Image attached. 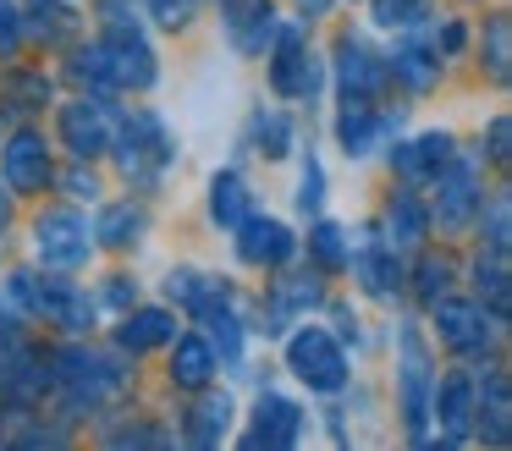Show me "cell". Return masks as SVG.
I'll return each instance as SVG.
<instances>
[{"mask_svg":"<svg viewBox=\"0 0 512 451\" xmlns=\"http://www.w3.org/2000/svg\"><path fill=\"white\" fill-rule=\"evenodd\" d=\"M171 336H177V319H171L166 308H138V314H127V319H122V330H116V341H122L127 352L166 347Z\"/></svg>","mask_w":512,"mask_h":451,"instance_id":"cell-22","label":"cell"},{"mask_svg":"<svg viewBox=\"0 0 512 451\" xmlns=\"http://www.w3.org/2000/svg\"><path fill=\"white\" fill-rule=\"evenodd\" d=\"M424 6L430 0H375V22L380 28H413L424 17Z\"/></svg>","mask_w":512,"mask_h":451,"instance_id":"cell-39","label":"cell"},{"mask_svg":"<svg viewBox=\"0 0 512 451\" xmlns=\"http://www.w3.org/2000/svg\"><path fill=\"white\" fill-rule=\"evenodd\" d=\"M23 44V11L17 0H0V55H12Z\"/></svg>","mask_w":512,"mask_h":451,"instance_id":"cell-44","label":"cell"},{"mask_svg":"<svg viewBox=\"0 0 512 451\" xmlns=\"http://www.w3.org/2000/svg\"><path fill=\"white\" fill-rule=\"evenodd\" d=\"M221 17H226V33L243 55H265L270 39H276V11L270 0H221Z\"/></svg>","mask_w":512,"mask_h":451,"instance_id":"cell-14","label":"cell"},{"mask_svg":"<svg viewBox=\"0 0 512 451\" xmlns=\"http://www.w3.org/2000/svg\"><path fill=\"white\" fill-rule=\"evenodd\" d=\"M6 94H12V110H45L50 83H45V72H17V77H6Z\"/></svg>","mask_w":512,"mask_h":451,"instance_id":"cell-36","label":"cell"},{"mask_svg":"<svg viewBox=\"0 0 512 451\" xmlns=\"http://www.w3.org/2000/svg\"><path fill=\"white\" fill-rule=\"evenodd\" d=\"M61 138H67V149L89 165L94 154H105V143H111V110H105L100 99H78V105H67L61 110Z\"/></svg>","mask_w":512,"mask_h":451,"instance_id":"cell-11","label":"cell"},{"mask_svg":"<svg viewBox=\"0 0 512 451\" xmlns=\"http://www.w3.org/2000/svg\"><path fill=\"white\" fill-rule=\"evenodd\" d=\"M72 83H94V88H111V72H105V50L100 44H83V50H72Z\"/></svg>","mask_w":512,"mask_h":451,"instance_id":"cell-37","label":"cell"},{"mask_svg":"<svg viewBox=\"0 0 512 451\" xmlns=\"http://www.w3.org/2000/svg\"><path fill=\"white\" fill-rule=\"evenodd\" d=\"M309 253L325 264V270H347V253H353V248H347V231L325 220V226H314V237H309Z\"/></svg>","mask_w":512,"mask_h":451,"instance_id":"cell-35","label":"cell"},{"mask_svg":"<svg viewBox=\"0 0 512 451\" xmlns=\"http://www.w3.org/2000/svg\"><path fill=\"white\" fill-rule=\"evenodd\" d=\"M314 303H320V275H287L281 286H270V325H292Z\"/></svg>","mask_w":512,"mask_h":451,"instance_id":"cell-24","label":"cell"},{"mask_svg":"<svg viewBox=\"0 0 512 451\" xmlns=\"http://www.w3.org/2000/svg\"><path fill=\"white\" fill-rule=\"evenodd\" d=\"M210 215H215V226H237L248 215V182L237 171H221L210 182Z\"/></svg>","mask_w":512,"mask_h":451,"instance_id":"cell-30","label":"cell"},{"mask_svg":"<svg viewBox=\"0 0 512 451\" xmlns=\"http://www.w3.org/2000/svg\"><path fill=\"white\" fill-rule=\"evenodd\" d=\"M72 11L61 6V0H28V33H34V39H45V44H61L72 33Z\"/></svg>","mask_w":512,"mask_h":451,"instance_id":"cell-31","label":"cell"},{"mask_svg":"<svg viewBox=\"0 0 512 451\" xmlns=\"http://www.w3.org/2000/svg\"><path fill=\"white\" fill-rule=\"evenodd\" d=\"M435 182H441V193H435V220H441L446 231L468 226V215H474L485 198H479V176L468 160H446L441 171H435Z\"/></svg>","mask_w":512,"mask_h":451,"instance_id":"cell-9","label":"cell"},{"mask_svg":"<svg viewBox=\"0 0 512 451\" xmlns=\"http://www.w3.org/2000/svg\"><path fill=\"white\" fill-rule=\"evenodd\" d=\"M424 231H430V215L419 209V198H413V193H397V198H391V209H386V237H391V248H419Z\"/></svg>","mask_w":512,"mask_h":451,"instance_id":"cell-27","label":"cell"},{"mask_svg":"<svg viewBox=\"0 0 512 451\" xmlns=\"http://www.w3.org/2000/svg\"><path fill=\"white\" fill-rule=\"evenodd\" d=\"M127 297H138V286L127 281V275H111V281H105V303H116V308H122Z\"/></svg>","mask_w":512,"mask_h":451,"instance_id":"cell-46","label":"cell"},{"mask_svg":"<svg viewBox=\"0 0 512 451\" xmlns=\"http://www.w3.org/2000/svg\"><path fill=\"white\" fill-rule=\"evenodd\" d=\"M474 424L490 446H507L512 435V396H507V374L490 369L485 385H474Z\"/></svg>","mask_w":512,"mask_h":451,"instance_id":"cell-19","label":"cell"},{"mask_svg":"<svg viewBox=\"0 0 512 451\" xmlns=\"http://www.w3.org/2000/svg\"><path fill=\"white\" fill-rule=\"evenodd\" d=\"M270 83L287 99H314L325 83L320 61L309 55V39H303V22H276V39H270Z\"/></svg>","mask_w":512,"mask_h":451,"instance_id":"cell-4","label":"cell"},{"mask_svg":"<svg viewBox=\"0 0 512 451\" xmlns=\"http://www.w3.org/2000/svg\"><path fill=\"white\" fill-rule=\"evenodd\" d=\"M116 154H122V171L133 176V182H155V176L177 160V138H171V127L155 110H133V116L122 121V132H116Z\"/></svg>","mask_w":512,"mask_h":451,"instance_id":"cell-2","label":"cell"},{"mask_svg":"<svg viewBox=\"0 0 512 451\" xmlns=\"http://www.w3.org/2000/svg\"><path fill=\"white\" fill-rule=\"evenodd\" d=\"M226 429H232V396L210 391L199 402V413H193V424H188V440H193V446H221Z\"/></svg>","mask_w":512,"mask_h":451,"instance_id":"cell-28","label":"cell"},{"mask_svg":"<svg viewBox=\"0 0 512 451\" xmlns=\"http://www.w3.org/2000/svg\"><path fill=\"white\" fill-rule=\"evenodd\" d=\"M0 165H6V182L17 187V193H45L50 182V149L39 132H12V143H6V154H0Z\"/></svg>","mask_w":512,"mask_h":451,"instance_id":"cell-13","label":"cell"},{"mask_svg":"<svg viewBox=\"0 0 512 451\" xmlns=\"http://www.w3.org/2000/svg\"><path fill=\"white\" fill-rule=\"evenodd\" d=\"M287 369L298 374L309 391H342L347 385V352H342V341L331 336L325 325H298L287 336Z\"/></svg>","mask_w":512,"mask_h":451,"instance_id":"cell-1","label":"cell"},{"mask_svg":"<svg viewBox=\"0 0 512 451\" xmlns=\"http://www.w3.org/2000/svg\"><path fill=\"white\" fill-rule=\"evenodd\" d=\"M237 253H243V264H287L292 231L270 215H243L237 220Z\"/></svg>","mask_w":512,"mask_h":451,"instance_id":"cell-18","label":"cell"},{"mask_svg":"<svg viewBox=\"0 0 512 451\" xmlns=\"http://www.w3.org/2000/svg\"><path fill=\"white\" fill-rule=\"evenodd\" d=\"M303 11H309V17H325V11H331V0H298Z\"/></svg>","mask_w":512,"mask_h":451,"instance_id":"cell-49","label":"cell"},{"mask_svg":"<svg viewBox=\"0 0 512 451\" xmlns=\"http://www.w3.org/2000/svg\"><path fill=\"white\" fill-rule=\"evenodd\" d=\"M336 83H342L347 105H369V94L386 83V66L375 61V50H369L364 39L342 33V39H336Z\"/></svg>","mask_w":512,"mask_h":451,"instance_id":"cell-8","label":"cell"},{"mask_svg":"<svg viewBox=\"0 0 512 451\" xmlns=\"http://www.w3.org/2000/svg\"><path fill=\"white\" fill-rule=\"evenodd\" d=\"M298 209L303 215H320L325 209V171H320V160H303V176H298Z\"/></svg>","mask_w":512,"mask_h":451,"instance_id":"cell-38","label":"cell"},{"mask_svg":"<svg viewBox=\"0 0 512 451\" xmlns=\"http://www.w3.org/2000/svg\"><path fill=\"white\" fill-rule=\"evenodd\" d=\"M149 6V22H160V28H188L193 22V11H199V0H144Z\"/></svg>","mask_w":512,"mask_h":451,"instance_id":"cell-41","label":"cell"},{"mask_svg":"<svg viewBox=\"0 0 512 451\" xmlns=\"http://www.w3.org/2000/svg\"><path fill=\"white\" fill-rule=\"evenodd\" d=\"M166 297H171V303H182V308H199V314H204L215 297H226V281H215V275H204V270H171Z\"/></svg>","mask_w":512,"mask_h":451,"instance_id":"cell-29","label":"cell"},{"mask_svg":"<svg viewBox=\"0 0 512 451\" xmlns=\"http://www.w3.org/2000/svg\"><path fill=\"white\" fill-rule=\"evenodd\" d=\"M204 319H210V341L221 347V358L232 363L237 352H243V319H237L232 308H226V297H215V303L204 308Z\"/></svg>","mask_w":512,"mask_h":451,"instance_id":"cell-32","label":"cell"},{"mask_svg":"<svg viewBox=\"0 0 512 451\" xmlns=\"http://www.w3.org/2000/svg\"><path fill=\"white\" fill-rule=\"evenodd\" d=\"M34 237H39V259L50 270H83L89 264V220L78 209H50V215H39Z\"/></svg>","mask_w":512,"mask_h":451,"instance_id":"cell-6","label":"cell"},{"mask_svg":"<svg viewBox=\"0 0 512 451\" xmlns=\"http://www.w3.org/2000/svg\"><path fill=\"white\" fill-rule=\"evenodd\" d=\"M446 160H452V138H446V132H430V138H419V143H402V149L391 154V165H397L408 182H419V176H435Z\"/></svg>","mask_w":512,"mask_h":451,"instance_id":"cell-23","label":"cell"},{"mask_svg":"<svg viewBox=\"0 0 512 451\" xmlns=\"http://www.w3.org/2000/svg\"><path fill=\"white\" fill-rule=\"evenodd\" d=\"M254 138H259V154H265V160H281V154H292V121L281 116V110H259Z\"/></svg>","mask_w":512,"mask_h":451,"instance_id":"cell-33","label":"cell"},{"mask_svg":"<svg viewBox=\"0 0 512 451\" xmlns=\"http://www.w3.org/2000/svg\"><path fill=\"white\" fill-rule=\"evenodd\" d=\"M56 369H61L56 380H61V391L72 396V407H105L127 391L122 363L105 358V352H89V347H67L56 358Z\"/></svg>","mask_w":512,"mask_h":451,"instance_id":"cell-3","label":"cell"},{"mask_svg":"<svg viewBox=\"0 0 512 451\" xmlns=\"http://www.w3.org/2000/svg\"><path fill=\"white\" fill-rule=\"evenodd\" d=\"M28 308H34L39 319H50V325H61V330H89L94 325L89 292H78V286H67V281H45V286H39L34 275H28Z\"/></svg>","mask_w":512,"mask_h":451,"instance_id":"cell-10","label":"cell"},{"mask_svg":"<svg viewBox=\"0 0 512 451\" xmlns=\"http://www.w3.org/2000/svg\"><path fill=\"white\" fill-rule=\"evenodd\" d=\"M210 374H215V347L199 336H182L177 352H171V385L199 391V385H210Z\"/></svg>","mask_w":512,"mask_h":451,"instance_id":"cell-25","label":"cell"},{"mask_svg":"<svg viewBox=\"0 0 512 451\" xmlns=\"http://www.w3.org/2000/svg\"><path fill=\"white\" fill-rule=\"evenodd\" d=\"M402 418H408L413 435H424V418H430V391H435V374H430V352H424L419 330L402 325Z\"/></svg>","mask_w":512,"mask_h":451,"instance_id":"cell-7","label":"cell"},{"mask_svg":"<svg viewBox=\"0 0 512 451\" xmlns=\"http://www.w3.org/2000/svg\"><path fill=\"white\" fill-rule=\"evenodd\" d=\"M446 281H452V264H446V259H424L419 264V297H424V303L446 297Z\"/></svg>","mask_w":512,"mask_h":451,"instance_id":"cell-43","label":"cell"},{"mask_svg":"<svg viewBox=\"0 0 512 451\" xmlns=\"http://www.w3.org/2000/svg\"><path fill=\"white\" fill-rule=\"evenodd\" d=\"M347 264L358 270V281H364V292H375V297H397V286H402L397 248H391V242H380L375 231H364V242H358V248L347 253Z\"/></svg>","mask_w":512,"mask_h":451,"instance_id":"cell-15","label":"cell"},{"mask_svg":"<svg viewBox=\"0 0 512 451\" xmlns=\"http://www.w3.org/2000/svg\"><path fill=\"white\" fill-rule=\"evenodd\" d=\"M303 435V407L287 396L265 391L254 407V429H248V446H298Z\"/></svg>","mask_w":512,"mask_h":451,"instance_id":"cell-17","label":"cell"},{"mask_svg":"<svg viewBox=\"0 0 512 451\" xmlns=\"http://www.w3.org/2000/svg\"><path fill=\"white\" fill-rule=\"evenodd\" d=\"M391 72H397V83L408 88V94H430L435 83H441V50H424V44H397V55H391Z\"/></svg>","mask_w":512,"mask_h":451,"instance_id":"cell-21","label":"cell"},{"mask_svg":"<svg viewBox=\"0 0 512 451\" xmlns=\"http://www.w3.org/2000/svg\"><path fill=\"white\" fill-rule=\"evenodd\" d=\"M67 187H72V193H78V198H83V193H89V198L100 193V187H94V171H83V160H78V171L67 176Z\"/></svg>","mask_w":512,"mask_h":451,"instance_id":"cell-48","label":"cell"},{"mask_svg":"<svg viewBox=\"0 0 512 451\" xmlns=\"http://www.w3.org/2000/svg\"><path fill=\"white\" fill-rule=\"evenodd\" d=\"M144 226H149V215H144V204H133V198L100 209V242L105 248H133V242L144 237Z\"/></svg>","mask_w":512,"mask_h":451,"instance_id":"cell-26","label":"cell"},{"mask_svg":"<svg viewBox=\"0 0 512 451\" xmlns=\"http://www.w3.org/2000/svg\"><path fill=\"white\" fill-rule=\"evenodd\" d=\"M435 418H441L446 440H463L468 429H474V380L468 374H446V380H435Z\"/></svg>","mask_w":512,"mask_h":451,"instance_id":"cell-20","label":"cell"},{"mask_svg":"<svg viewBox=\"0 0 512 451\" xmlns=\"http://www.w3.org/2000/svg\"><path fill=\"white\" fill-rule=\"evenodd\" d=\"M435 330L452 352H485L490 347V319L474 303H457V297H435Z\"/></svg>","mask_w":512,"mask_h":451,"instance_id":"cell-12","label":"cell"},{"mask_svg":"<svg viewBox=\"0 0 512 451\" xmlns=\"http://www.w3.org/2000/svg\"><path fill=\"white\" fill-rule=\"evenodd\" d=\"M479 209H485V204H479ZM485 237H490V253H496V259H507V193L490 198V209H485Z\"/></svg>","mask_w":512,"mask_h":451,"instance_id":"cell-42","label":"cell"},{"mask_svg":"<svg viewBox=\"0 0 512 451\" xmlns=\"http://www.w3.org/2000/svg\"><path fill=\"white\" fill-rule=\"evenodd\" d=\"M435 50H463V28H457V22H446V28H435Z\"/></svg>","mask_w":512,"mask_h":451,"instance_id":"cell-47","label":"cell"},{"mask_svg":"<svg viewBox=\"0 0 512 451\" xmlns=\"http://www.w3.org/2000/svg\"><path fill=\"white\" fill-rule=\"evenodd\" d=\"M397 127H402V110L397 116H380V110H369V105H347L342 121H336V138H342L347 160H364V154H375Z\"/></svg>","mask_w":512,"mask_h":451,"instance_id":"cell-16","label":"cell"},{"mask_svg":"<svg viewBox=\"0 0 512 451\" xmlns=\"http://www.w3.org/2000/svg\"><path fill=\"white\" fill-rule=\"evenodd\" d=\"M6 220H12V198H6V187H0V231H6Z\"/></svg>","mask_w":512,"mask_h":451,"instance_id":"cell-50","label":"cell"},{"mask_svg":"<svg viewBox=\"0 0 512 451\" xmlns=\"http://www.w3.org/2000/svg\"><path fill=\"white\" fill-rule=\"evenodd\" d=\"M474 281H479V297L490 303V314H496V319H507V270H501V259H496V253L474 264Z\"/></svg>","mask_w":512,"mask_h":451,"instance_id":"cell-34","label":"cell"},{"mask_svg":"<svg viewBox=\"0 0 512 451\" xmlns=\"http://www.w3.org/2000/svg\"><path fill=\"white\" fill-rule=\"evenodd\" d=\"M485 61H490V77L496 83H507V17H490V28H485Z\"/></svg>","mask_w":512,"mask_h":451,"instance_id":"cell-40","label":"cell"},{"mask_svg":"<svg viewBox=\"0 0 512 451\" xmlns=\"http://www.w3.org/2000/svg\"><path fill=\"white\" fill-rule=\"evenodd\" d=\"M105 50V72H111V88H149L155 83V50L144 44V33H138V22H122L111 17V33L100 39Z\"/></svg>","mask_w":512,"mask_h":451,"instance_id":"cell-5","label":"cell"},{"mask_svg":"<svg viewBox=\"0 0 512 451\" xmlns=\"http://www.w3.org/2000/svg\"><path fill=\"white\" fill-rule=\"evenodd\" d=\"M490 160H496V165H507V116H496V121H490Z\"/></svg>","mask_w":512,"mask_h":451,"instance_id":"cell-45","label":"cell"}]
</instances>
